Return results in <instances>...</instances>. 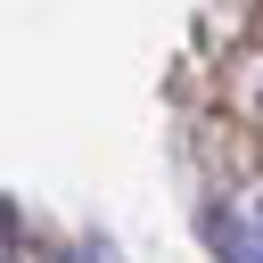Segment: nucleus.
I'll return each mask as SVG.
<instances>
[{"instance_id":"obj_2","label":"nucleus","mask_w":263,"mask_h":263,"mask_svg":"<svg viewBox=\"0 0 263 263\" xmlns=\"http://www.w3.org/2000/svg\"><path fill=\"white\" fill-rule=\"evenodd\" d=\"M255 115H263V82H255Z\"/></svg>"},{"instance_id":"obj_1","label":"nucleus","mask_w":263,"mask_h":263,"mask_svg":"<svg viewBox=\"0 0 263 263\" xmlns=\"http://www.w3.org/2000/svg\"><path fill=\"white\" fill-rule=\"evenodd\" d=\"M205 238H214L222 263H263V230L247 214H230V205H205Z\"/></svg>"}]
</instances>
